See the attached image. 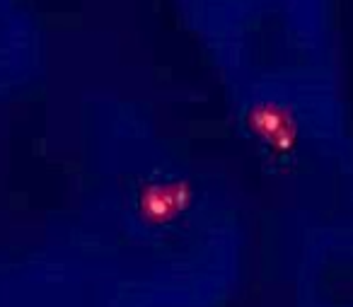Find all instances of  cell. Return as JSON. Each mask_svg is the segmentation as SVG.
Wrapping results in <instances>:
<instances>
[{
    "instance_id": "cell-1",
    "label": "cell",
    "mask_w": 353,
    "mask_h": 307,
    "mask_svg": "<svg viewBox=\"0 0 353 307\" xmlns=\"http://www.w3.org/2000/svg\"><path fill=\"white\" fill-rule=\"evenodd\" d=\"M184 201V191L179 196H174L172 191H165V194H157V191H152V196L148 199V210H150L152 215H160V213H170V210L179 208Z\"/></svg>"
}]
</instances>
